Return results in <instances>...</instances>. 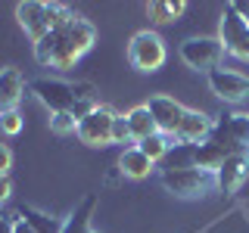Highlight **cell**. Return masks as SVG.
I'll return each instance as SVG.
<instances>
[{
    "label": "cell",
    "mask_w": 249,
    "mask_h": 233,
    "mask_svg": "<svg viewBox=\"0 0 249 233\" xmlns=\"http://www.w3.org/2000/svg\"><path fill=\"white\" fill-rule=\"evenodd\" d=\"M22 97H25V78H22V72L13 66L0 68V112L16 109Z\"/></svg>",
    "instance_id": "5bb4252c"
},
{
    "label": "cell",
    "mask_w": 249,
    "mask_h": 233,
    "mask_svg": "<svg viewBox=\"0 0 249 233\" xmlns=\"http://www.w3.org/2000/svg\"><path fill=\"white\" fill-rule=\"evenodd\" d=\"M13 196V177L10 174H0V205Z\"/></svg>",
    "instance_id": "4316f807"
},
{
    "label": "cell",
    "mask_w": 249,
    "mask_h": 233,
    "mask_svg": "<svg viewBox=\"0 0 249 233\" xmlns=\"http://www.w3.org/2000/svg\"><path fill=\"white\" fill-rule=\"evenodd\" d=\"M212 140L228 152H249V112H233L215 121Z\"/></svg>",
    "instance_id": "9c48e42d"
},
{
    "label": "cell",
    "mask_w": 249,
    "mask_h": 233,
    "mask_svg": "<svg viewBox=\"0 0 249 233\" xmlns=\"http://www.w3.org/2000/svg\"><path fill=\"white\" fill-rule=\"evenodd\" d=\"M184 10H187L184 0H150L146 3V16H150L156 25H168V22L181 19Z\"/></svg>",
    "instance_id": "ac0fdd59"
},
{
    "label": "cell",
    "mask_w": 249,
    "mask_h": 233,
    "mask_svg": "<svg viewBox=\"0 0 249 233\" xmlns=\"http://www.w3.org/2000/svg\"><path fill=\"white\" fill-rule=\"evenodd\" d=\"M75 128H78V118H75V115H69V112H56V115H50V131H53V134L66 137V134H72Z\"/></svg>",
    "instance_id": "cb8c5ba5"
},
{
    "label": "cell",
    "mask_w": 249,
    "mask_h": 233,
    "mask_svg": "<svg viewBox=\"0 0 249 233\" xmlns=\"http://www.w3.org/2000/svg\"><path fill=\"white\" fill-rule=\"evenodd\" d=\"M90 233H93V230H90Z\"/></svg>",
    "instance_id": "4dcf8cb0"
},
{
    "label": "cell",
    "mask_w": 249,
    "mask_h": 233,
    "mask_svg": "<svg viewBox=\"0 0 249 233\" xmlns=\"http://www.w3.org/2000/svg\"><path fill=\"white\" fill-rule=\"evenodd\" d=\"M218 41H221L224 53H231L240 62H249V22H243L231 6L218 22Z\"/></svg>",
    "instance_id": "52a82bcc"
},
{
    "label": "cell",
    "mask_w": 249,
    "mask_h": 233,
    "mask_svg": "<svg viewBox=\"0 0 249 233\" xmlns=\"http://www.w3.org/2000/svg\"><path fill=\"white\" fill-rule=\"evenodd\" d=\"M228 150H224L221 143H215L212 137L209 140H202V143H196V155H193V168H199V171H206V174H218V168L224 165V159H228Z\"/></svg>",
    "instance_id": "2e32d148"
},
{
    "label": "cell",
    "mask_w": 249,
    "mask_h": 233,
    "mask_svg": "<svg viewBox=\"0 0 249 233\" xmlns=\"http://www.w3.org/2000/svg\"><path fill=\"white\" fill-rule=\"evenodd\" d=\"M193 155H196V146L193 143H171L162 165L165 168H193Z\"/></svg>",
    "instance_id": "44dd1931"
},
{
    "label": "cell",
    "mask_w": 249,
    "mask_h": 233,
    "mask_svg": "<svg viewBox=\"0 0 249 233\" xmlns=\"http://www.w3.org/2000/svg\"><path fill=\"white\" fill-rule=\"evenodd\" d=\"M97 41V31L88 19L81 16H69L62 25H56L47 37L35 44V59L44 68H72L78 59L93 47Z\"/></svg>",
    "instance_id": "6da1fadb"
},
{
    "label": "cell",
    "mask_w": 249,
    "mask_h": 233,
    "mask_svg": "<svg viewBox=\"0 0 249 233\" xmlns=\"http://www.w3.org/2000/svg\"><path fill=\"white\" fill-rule=\"evenodd\" d=\"M10 168H13V150L0 143V174H10Z\"/></svg>",
    "instance_id": "484cf974"
},
{
    "label": "cell",
    "mask_w": 249,
    "mask_h": 233,
    "mask_svg": "<svg viewBox=\"0 0 249 233\" xmlns=\"http://www.w3.org/2000/svg\"><path fill=\"white\" fill-rule=\"evenodd\" d=\"M181 59L196 72H215L224 59V47L218 37H187L181 44Z\"/></svg>",
    "instance_id": "8992f818"
},
{
    "label": "cell",
    "mask_w": 249,
    "mask_h": 233,
    "mask_svg": "<svg viewBox=\"0 0 249 233\" xmlns=\"http://www.w3.org/2000/svg\"><path fill=\"white\" fill-rule=\"evenodd\" d=\"M13 233H35V227H31L25 217H19V215H16V227H13Z\"/></svg>",
    "instance_id": "f546056e"
},
{
    "label": "cell",
    "mask_w": 249,
    "mask_h": 233,
    "mask_svg": "<svg viewBox=\"0 0 249 233\" xmlns=\"http://www.w3.org/2000/svg\"><path fill=\"white\" fill-rule=\"evenodd\" d=\"M228 6H231V10L237 13L243 22H249V3H246V0H233V3H228Z\"/></svg>",
    "instance_id": "83f0119b"
},
{
    "label": "cell",
    "mask_w": 249,
    "mask_h": 233,
    "mask_svg": "<svg viewBox=\"0 0 249 233\" xmlns=\"http://www.w3.org/2000/svg\"><path fill=\"white\" fill-rule=\"evenodd\" d=\"M168 59V50H165V41H162L156 31H137L134 37L128 41V62L143 75H153L165 66Z\"/></svg>",
    "instance_id": "277c9868"
},
{
    "label": "cell",
    "mask_w": 249,
    "mask_h": 233,
    "mask_svg": "<svg viewBox=\"0 0 249 233\" xmlns=\"http://www.w3.org/2000/svg\"><path fill=\"white\" fill-rule=\"evenodd\" d=\"M140 146V152L146 155L150 162H165V155H168V137L165 134H153V137H146L143 143H137Z\"/></svg>",
    "instance_id": "7402d4cb"
},
{
    "label": "cell",
    "mask_w": 249,
    "mask_h": 233,
    "mask_svg": "<svg viewBox=\"0 0 249 233\" xmlns=\"http://www.w3.org/2000/svg\"><path fill=\"white\" fill-rule=\"evenodd\" d=\"M159 181L171 196H178V199H199V196H206L215 183L212 174H206V171H199V168H162Z\"/></svg>",
    "instance_id": "5b68a950"
},
{
    "label": "cell",
    "mask_w": 249,
    "mask_h": 233,
    "mask_svg": "<svg viewBox=\"0 0 249 233\" xmlns=\"http://www.w3.org/2000/svg\"><path fill=\"white\" fill-rule=\"evenodd\" d=\"M112 121L115 112L109 106H97L84 118H78L75 134L84 146H112Z\"/></svg>",
    "instance_id": "ba28073f"
},
{
    "label": "cell",
    "mask_w": 249,
    "mask_h": 233,
    "mask_svg": "<svg viewBox=\"0 0 249 233\" xmlns=\"http://www.w3.org/2000/svg\"><path fill=\"white\" fill-rule=\"evenodd\" d=\"M16 215L25 217L31 227H35V233H62V224H59V221H53V217H50V215H44V212H35V208H25V205H22Z\"/></svg>",
    "instance_id": "ffe728a7"
},
{
    "label": "cell",
    "mask_w": 249,
    "mask_h": 233,
    "mask_svg": "<svg viewBox=\"0 0 249 233\" xmlns=\"http://www.w3.org/2000/svg\"><path fill=\"white\" fill-rule=\"evenodd\" d=\"M124 118H128V128H131V137H134V146L143 143L146 137L159 134V128H156V121H153V115H150V109H146V106L128 109V112H124Z\"/></svg>",
    "instance_id": "e0dca14e"
},
{
    "label": "cell",
    "mask_w": 249,
    "mask_h": 233,
    "mask_svg": "<svg viewBox=\"0 0 249 233\" xmlns=\"http://www.w3.org/2000/svg\"><path fill=\"white\" fill-rule=\"evenodd\" d=\"M156 168V162H150L143 152H140V146H128V150H122L119 155V174L128 177V181H143V177H150V171Z\"/></svg>",
    "instance_id": "9a60e30c"
},
{
    "label": "cell",
    "mask_w": 249,
    "mask_h": 233,
    "mask_svg": "<svg viewBox=\"0 0 249 233\" xmlns=\"http://www.w3.org/2000/svg\"><path fill=\"white\" fill-rule=\"evenodd\" d=\"M249 181V152H231L224 165L218 168L215 183L221 193H237L240 186Z\"/></svg>",
    "instance_id": "7c38bea8"
},
{
    "label": "cell",
    "mask_w": 249,
    "mask_h": 233,
    "mask_svg": "<svg viewBox=\"0 0 249 233\" xmlns=\"http://www.w3.org/2000/svg\"><path fill=\"white\" fill-rule=\"evenodd\" d=\"M13 227H16V215L0 212V233H13Z\"/></svg>",
    "instance_id": "f1b7e54d"
},
{
    "label": "cell",
    "mask_w": 249,
    "mask_h": 233,
    "mask_svg": "<svg viewBox=\"0 0 249 233\" xmlns=\"http://www.w3.org/2000/svg\"><path fill=\"white\" fill-rule=\"evenodd\" d=\"M112 143L115 146H134V137H131V128H128V118L124 115H115V121H112Z\"/></svg>",
    "instance_id": "603a6c76"
},
{
    "label": "cell",
    "mask_w": 249,
    "mask_h": 233,
    "mask_svg": "<svg viewBox=\"0 0 249 233\" xmlns=\"http://www.w3.org/2000/svg\"><path fill=\"white\" fill-rule=\"evenodd\" d=\"M93 205H97V196H84L81 205L69 215V221L62 224V233H90V215H93Z\"/></svg>",
    "instance_id": "d6986e66"
},
{
    "label": "cell",
    "mask_w": 249,
    "mask_h": 233,
    "mask_svg": "<svg viewBox=\"0 0 249 233\" xmlns=\"http://www.w3.org/2000/svg\"><path fill=\"white\" fill-rule=\"evenodd\" d=\"M212 128H215V121L209 118V115L187 109L181 128H178V134H175V143H193V146H196V143H202V140L212 137Z\"/></svg>",
    "instance_id": "4fadbf2b"
},
{
    "label": "cell",
    "mask_w": 249,
    "mask_h": 233,
    "mask_svg": "<svg viewBox=\"0 0 249 233\" xmlns=\"http://www.w3.org/2000/svg\"><path fill=\"white\" fill-rule=\"evenodd\" d=\"M146 109H150V115H153L156 128H159V134H165V137L175 140V134H178V128H181L187 109L178 103L175 97H162V93H159V97H150Z\"/></svg>",
    "instance_id": "8fae6325"
},
{
    "label": "cell",
    "mask_w": 249,
    "mask_h": 233,
    "mask_svg": "<svg viewBox=\"0 0 249 233\" xmlns=\"http://www.w3.org/2000/svg\"><path fill=\"white\" fill-rule=\"evenodd\" d=\"M72 16V10H69L66 3H44V0H25V3L16 6V19H19L22 31L31 37V41H41V37H47L56 25H62V22Z\"/></svg>",
    "instance_id": "3957f363"
},
{
    "label": "cell",
    "mask_w": 249,
    "mask_h": 233,
    "mask_svg": "<svg viewBox=\"0 0 249 233\" xmlns=\"http://www.w3.org/2000/svg\"><path fill=\"white\" fill-rule=\"evenodd\" d=\"M31 93L50 109V115L69 112L75 118H84L88 112L97 109V93L90 84H69L59 78H37L31 81Z\"/></svg>",
    "instance_id": "7a4b0ae2"
},
{
    "label": "cell",
    "mask_w": 249,
    "mask_h": 233,
    "mask_svg": "<svg viewBox=\"0 0 249 233\" xmlns=\"http://www.w3.org/2000/svg\"><path fill=\"white\" fill-rule=\"evenodd\" d=\"M0 131H3V134H10V137H16L22 131V115L16 112V109H10V112H0Z\"/></svg>",
    "instance_id": "d4e9b609"
},
{
    "label": "cell",
    "mask_w": 249,
    "mask_h": 233,
    "mask_svg": "<svg viewBox=\"0 0 249 233\" xmlns=\"http://www.w3.org/2000/svg\"><path fill=\"white\" fill-rule=\"evenodd\" d=\"M209 87H212V93L218 100H224V103H243L249 97V78L218 66L215 72H209Z\"/></svg>",
    "instance_id": "30bf717a"
}]
</instances>
